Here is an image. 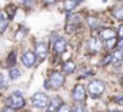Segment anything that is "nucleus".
I'll use <instances>...</instances> for the list:
<instances>
[{"label":"nucleus","mask_w":123,"mask_h":112,"mask_svg":"<svg viewBox=\"0 0 123 112\" xmlns=\"http://www.w3.org/2000/svg\"><path fill=\"white\" fill-rule=\"evenodd\" d=\"M7 25H9V17L6 13H0V32H4L7 29Z\"/></svg>","instance_id":"nucleus-14"},{"label":"nucleus","mask_w":123,"mask_h":112,"mask_svg":"<svg viewBox=\"0 0 123 112\" xmlns=\"http://www.w3.org/2000/svg\"><path fill=\"white\" fill-rule=\"evenodd\" d=\"M64 50H66V40L63 37L56 36L53 39V52H55V55H62Z\"/></svg>","instance_id":"nucleus-5"},{"label":"nucleus","mask_w":123,"mask_h":112,"mask_svg":"<svg viewBox=\"0 0 123 112\" xmlns=\"http://www.w3.org/2000/svg\"><path fill=\"white\" fill-rule=\"evenodd\" d=\"M25 1H26V4H29V6H30V4H31V1L34 3V0H25Z\"/></svg>","instance_id":"nucleus-30"},{"label":"nucleus","mask_w":123,"mask_h":112,"mask_svg":"<svg viewBox=\"0 0 123 112\" xmlns=\"http://www.w3.org/2000/svg\"><path fill=\"white\" fill-rule=\"evenodd\" d=\"M80 1H82V0H66L64 4H63V7H64L67 12H70V10H73V9L77 6Z\"/></svg>","instance_id":"nucleus-15"},{"label":"nucleus","mask_w":123,"mask_h":112,"mask_svg":"<svg viewBox=\"0 0 123 112\" xmlns=\"http://www.w3.org/2000/svg\"><path fill=\"white\" fill-rule=\"evenodd\" d=\"M36 53L34 52H31V50H27V52H25L23 56H22V63L26 66V68H31V66H34V63H36Z\"/></svg>","instance_id":"nucleus-8"},{"label":"nucleus","mask_w":123,"mask_h":112,"mask_svg":"<svg viewBox=\"0 0 123 112\" xmlns=\"http://www.w3.org/2000/svg\"><path fill=\"white\" fill-rule=\"evenodd\" d=\"M87 23H89V28H92V29H96L100 26V20L97 17H94V16L87 17Z\"/></svg>","instance_id":"nucleus-17"},{"label":"nucleus","mask_w":123,"mask_h":112,"mask_svg":"<svg viewBox=\"0 0 123 112\" xmlns=\"http://www.w3.org/2000/svg\"><path fill=\"white\" fill-rule=\"evenodd\" d=\"M31 104L37 109H44L49 105V96L46 93H43V92H37V93H34L31 96Z\"/></svg>","instance_id":"nucleus-3"},{"label":"nucleus","mask_w":123,"mask_h":112,"mask_svg":"<svg viewBox=\"0 0 123 112\" xmlns=\"http://www.w3.org/2000/svg\"><path fill=\"white\" fill-rule=\"evenodd\" d=\"M57 112H72V109H70V106L67 104H62L60 108L57 109Z\"/></svg>","instance_id":"nucleus-23"},{"label":"nucleus","mask_w":123,"mask_h":112,"mask_svg":"<svg viewBox=\"0 0 123 112\" xmlns=\"http://www.w3.org/2000/svg\"><path fill=\"white\" fill-rule=\"evenodd\" d=\"M20 75H22V72H20L19 69H16V68H12V69L9 70L10 79H17V78H20Z\"/></svg>","instance_id":"nucleus-19"},{"label":"nucleus","mask_w":123,"mask_h":112,"mask_svg":"<svg viewBox=\"0 0 123 112\" xmlns=\"http://www.w3.org/2000/svg\"><path fill=\"white\" fill-rule=\"evenodd\" d=\"M116 36H117V32L116 30H113V29L110 28H106V29H102L100 30V39H103V40H112V39H116Z\"/></svg>","instance_id":"nucleus-10"},{"label":"nucleus","mask_w":123,"mask_h":112,"mask_svg":"<svg viewBox=\"0 0 123 112\" xmlns=\"http://www.w3.org/2000/svg\"><path fill=\"white\" fill-rule=\"evenodd\" d=\"M115 101H116L117 104H120V105H123V96H116V98H115Z\"/></svg>","instance_id":"nucleus-26"},{"label":"nucleus","mask_w":123,"mask_h":112,"mask_svg":"<svg viewBox=\"0 0 123 112\" xmlns=\"http://www.w3.org/2000/svg\"><path fill=\"white\" fill-rule=\"evenodd\" d=\"M14 63H16V52H12L10 55L7 56V65L10 66V69L14 66Z\"/></svg>","instance_id":"nucleus-20"},{"label":"nucleus","mask_w":123,"mask_h":112,"mask_svg":"<svg viewBox=\"0 0 123 112\" xmlns=\"http://www.w3.org/2000/svg\"><path fill=\"white\" fill-rule=\"evenodd\" d=\"M25 33H26V29H23V30L20 29V30H19V32L16 33V39H17V40H19V39H22V36H23Z\"/></svg>","instance_id":"nucleus-25"},{"label":"nucleus","mask_w":123,"mask_h":112,"mask_svg":"<svg viewBox=\"0 0 123 112\" xmlns=\"http://www.w3.org/2000/svg\"><path fill=\"white\" fill-rule=\"evenodd\" d=\"M62 105V99L59 96H56V98H53L52 101H50V104L47 105V112H57V109L60 108Z\"/></svg>","instance_id":"nucleus-12"},{"label":"nucleus","mask_w":123,"mask_h":112,"mask_svg":"<svg viewBox=\"0 0 123 112\" xmlns=\"http://www.w3.org/2000/svg\"><path fill=\"white\" fill-rule=\"evenodd\" d=\"M7 105L12 109H20V108H23L25 106V96H23V93L19 92V91L10 93V96L7 98Z\"/></svg>","instance_id":"nucleus-1"},{"label":"nucleus","mask_w":123,"mask_h":112,"mask_svg":"<svg viewBox=\"0 0 123 112\" xmlns=\"http://www.w3.org/2000/svg\"><path fill=\"white\" fill-rule=\"evenodd\" d=\"M79 25H80V16L79 14H70L67 19V23H66V32L72 33Z\"/></svg>","instance_id":"nucleus-7"},{"label":"nucleus","mask_w":123,"mask_h":112,"mask_svg":"<svg viewBox=\"0 0 123 112\" xmlns=\"http://www.w3.org/2000/svg\"><path fill=\"white\" fill-rule=\"evenodd\" d=\"M105 89H106V85L103 81H92L89 86H87V91H89V93L92 95L93 98H97V96H100L103 92H105Z\"/></svg>","instance_id":"nucleus-4"},{"label":"nucleus","mask_w":123,"mask_h":112,"mask_svg":"<svg viewBox=\"0 0 123 112\" xmlns=\"http://www.w3.org/2000/svg\"><path fill=\"white\" fill-rule=\"evenodd\" d=\"M25 112H29V111H25Z\"/></svg>","instance_id":"nucleus-32"},{"label":"nucleus","mask_w":123,"mask_h":112,"mask_svg":"<svg viewBox=\"0 0 123 112\" xmlns=\"http://www.w3.org/2000/svg\"><path fill=\"white\" fill-rule=\"evenodd\" d=\"M34 53L39 59H46L47 56V43L46 42H37L36 46H34Z\"/></svg>","instance_id":"nucleus-9"},{"label":"nucleus","mask_w":123,"mask_h":112,"mask_svg":"<svg viewBox=\"0 0 123 112\" xmlns=\"http://www.w3.org/2000/svg\"><path fill=\"white\" fill-rule=\"evenodd\" d=\"M113 112H119V111H113Z\"/></svg>","instance_id":"nucleus-31"},{"label":"nucleus","mask_w":123,"mask_h":112,"mask_svg":"<svg viewBox=\"0 0 123 112\" xmlns=\"http://www.w3.org/2000/svg\"><path fill=\"white\" fill-rule=\"evenodd\" d=\"M74 70H76V63L72 60H66L63 65V72L64 73H73Z\"/></svg>","instance_id":"nucleus-13"},{"label":"nucleus","mask_w":123,"mask_h":112,"mask_svg":"<svg viewBox=\"0 0 123 112\" xmlns=\"http://www.w3.org/2000/svg\"><path fill=\"white\" fill-rule=\"evenodd\" d=\"M115 45H116V39H112V40H107V42H106V48H107V49H112Z\"/></svg>","instance_id":"nucleus-24"},{"label":"nucleus","mask_w":123,"mask_h":112,"mask_svg":"<svg viewBox=\"0 0 123 112\" xmlns=\"http://www.w3.org/2000/svg\"><path fill=\"white\" fill-rule=\"evenodd\" d=\"M72 112H86V106H85L83 104H77V105L73 108Z\"/></svg>","instance_id":"nucleus-22"},{"label":"nucleus","mask_w":123,"mask_h":112,"mask_svg":"<svg viewBox=\"0 0 123 112\" xmlns=\"http://www.w3.org/2000/svg\"><path fill=\"white\" fill-rule=\"evenodd\" d=\"M6 10H7V17L12 20V19L14 17V13H16V6H13V4H12V6H7Z\"/></svg>","instance_id":"nucleus-21"},{"label":"nucleus","mask_w":123,"mask_h":112,"mask_svg":"<svg viewBox=\"0 0 123 112\" xmlns=\"http://www.w3.org/2000/svg\"><path fill=\"white\" fill-rule=\"evenodd\" d=\"M119 37L123 39V26H120V29H119Z\"/></svg>","instance_id":"nucleus-27"},{"label":"nucleus","mask_w":123,"mask_h":112,"mask_svg":"<svg viewBox=\"0 0 123 112\" xmlns=\"http://www.w3.org/2000/svg\"><path fill=\"white\" fill-rule=\"evenodd\" d=\"M87 46H89L90 52H99L102 49V39L100 37H90L87 42Z\"/></svg>","instance_id":"nucleus-11"},{"label":"nucleus","mask_w":123,"mask_h":112,"mask_svg":"<svg viewBox=\"0 0 123 112\" xmlns=\"http://www.w3.org/2000/svg\"><path fill=\"white\" fill-rule=\"evenodd\" d=\"M44 3H47V4H50V3H56V1H59V0H43Z\"/></svg>","instance_id":"nucleus-28"},{"label":"nucleus","mask_w":123,"mask_h":112,"mask_svg":"<svg viewBox=\"0 0 123 112\" xmlns=\"http://www.w3.org/2000/svg\"><path fill=\"white\" fill-rule=\"evenodd\" d=\"M73 99L79 104V102H83L86 99V89L83 85H76L74 89H73Z\"/></svg>","instance_id":"nucleus-6"},{"label":"nucleus","mask_w":123,"mask_h":112,"mask_svg":"<svg viewBox=\"0 0 123 112\" xmlns=\"http://www.w3.org/2000/svg\"><path fill=\"white\" fill-rule=\"evenodd\" d=\"M1 112H14V109H12V108H4Z\"/></svg>","instance_id":"nucleus-29"},{"label":"nucleus","mask_w":123,"mask_h":112,"mask_svg":"<svg viewBox=\"0 0 123 112\" xmlns=\"http://www.w3.org/2000/svg\"><path fill=\"white\" fill-rule=\"evenodd\" d=\"M0 33H1V32H0Z\"/></svg>","instance_id":"nucleus-33"},{"label":"nucleus","mask_w":123,"mask_h":112,"mask_svg":"<svg viewBox=\"0 0 123 112\" xmlns=\"http://www.w3.org/2000/svg\"><path fill=\"white\" fill-rule=\"evenodd\" d=\"M64 84V76L60 72H53L49 78V81L44 82V86L47 89H60Z\"/></svg>","instance_id":"nucleus-2"},{"label":"nucleus","mask_w":123,"mask_h":112,"mask_svg":"<svg viewBox=\"0 0 123 112\" xmlns=\"http://www.w3.org/2000/svg\"><path fill=\"white\" fill-rule=\"evenodd\" d=\"M9 73H6V72H3V73H0V88L1 89H6L7 88V85H9Z\"/></svg>","instance_id":"nucleus-16"},{"label":"nucleus","mask_w":123,"mask_h":112,"mask_svg":"<svg viewBox=\"0 0 123 112\" xmlns=\"http://www.w3.org/2000/svg\"><path fill=\"white\" fill-rule=\"evenodd\" d=\"M113 16L117 20H123V6H116L113 9Z\"/></svg>","instance_id":"nucleus-18"}]
</instances>
